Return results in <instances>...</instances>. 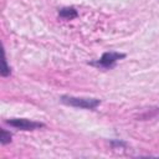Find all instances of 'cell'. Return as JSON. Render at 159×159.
Returning <instances> with one entry per match:
<instances>
[{"label": "cell", "mask_w": 159, "mask_h": 159, "mask_svg": "<svg viewBox=\"0 0 159 159\" xmlns=\"http://www.w3.org/2000/svg\"><path fill=\"white\" fill-rule=\"evenodd\" d=\"M61 102L67 106L83 108V109H94L101 103V101L97 98H84V97H73V96H62Z\"/></svg>", "instance_id": "1"}, {"label": "cell", "mask_w": 159, "mask_h": 159, "mask_svg": "<svg viewBox=\"0 0 159 159\" xmlns=\"http://www.w3.org/2000/svg\"><path fill=\"white\" fill-rule=\"evenodd\" d=\"M124 57H125V55H124V53H119V52L109 51V52H104L99 60H97V61L92 62L91 65L107 70V68H112V67L116 65V62H117L118 60L124 58Z\"/></svg>", "instance_id": "2"}, {"label": "cell", "mask_w": 159, "mask_h": 159, "mask_svg": "<svg viewBox=\"0 0 159 159\" xmlns=\"http://www.w3.org/2000/svg\"><path fill=\"white\" fill-rule=\"evenodd\" d=\"M6 123L16 129H21V130H35V129H40L42 127H45L43 123L40 122H35V120H30L26 118H12L6 120Z\"/></svg>", "instance_id": "3"}, {"label": "cell", "mask_w": 159, "mask_h": 159, "mask_svg": "<svg viewBox=\"0 0 159 159\" xmlns=\"http://www.w3.org/2000/svg\"><path fill=\"white\" fill-rule=\"evenodd\" d=\"M78 12L75 7L70 6V7H62L60 11H58V16L63 20H72L75 17H77Z\"/></svg>", "instance_id": "4"}, {"label": "cell", "mask_w": 159, "mask_h": 159, "mask_svg": "<svg viewBox=\"0 0 159 159\" xmlns=\"http://www.w3.org/2000/svg\"><path fill=\"white\" fill-rule=\"evenodd\" d=\"M0 142H1V144H2V145H5V144L10 143V142H11V133H10V132H7L6 129L1 128V137H0Z\"/></svg>", "instance_id": "5"}, {"label": "cell", "mask_w": 159, "mask_h": 159, "mask_svg": "<svg viewBox=\"0 0 159 159\" xmlns=\"http://www.w3.org/2000/svg\"><path fill=\"white\" fill-rule=\"evenodd\" d=\"M158 114H159V108H154V109H150V112L143 113L139 118H142V119H150V118H153V117H155Z\"/></svg>", "instance_id": "6"}, {"label": "cell", "mask_w": 159, "mask_h": 159, "mask_svg": "<svg viewBox=\"0 0 159 159\" xmlns=\"http://www.w3.org/2000/svg\"><path fill=\"white\" fill-rule=\"evenodd\" d=\"M10 72H11V70H10V67L7 66L6 58L4 57V61H2V70H1V76L6 77V76H9V75H10Z\"/></svg>", "instance_id": "7"}]
</instances>
